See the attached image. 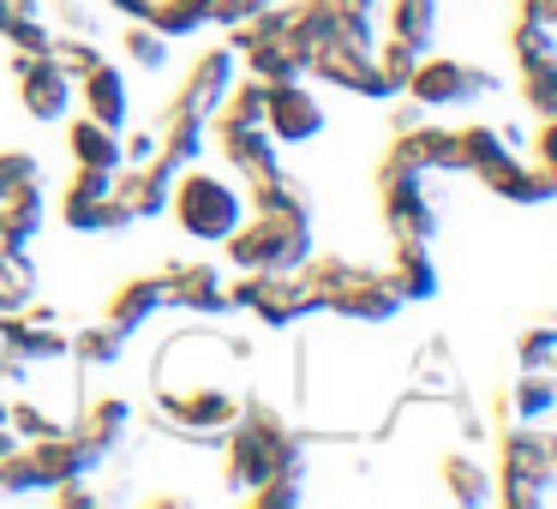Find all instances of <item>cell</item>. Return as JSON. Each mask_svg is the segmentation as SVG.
I'll use <instances>...</instances> for the list:
<instances>
[{"mask_svg": "<svg viewBox=\"0 0 557 509\" xmlns=\"http://www.w3.org/2000/svg\"><path fill=\"white\" fill-rule=\"evenodd\" d=\"M401 97H413L420 109H432V114L437 109H473V102L497 97V78L485 73V66H473V61H456V54H432V49H425Z\"/></svg>", "mask_w": 557, "mask_h": 509, "instance_id": "9c48e42d", "label": "cell"}, {"mask_svg": "<svg viewBox=\"0 0 557 509\" xmlns=\"http://www.w3.org/2000/svg\"><path fill=\"white\" fill-rule=\"evenodd\" d=\"M150 25L169 42L205 37V25H216V0H150Z\"/></svg>", "mask_w": 557, "mask_h": 509, "instance_id": "4dcf8cb0", "label": "cell"}, {"mask_svg": "<svg viewBox=\"0 0 557 509\" xmlns=\"http://www.w3.org/2000/svg\"><path fill=\"white\" fill-rule=\"evenodd\" d=\"M437 473H444V492L456 497V504L480 509V504H497V473L485 468V461L461 456V449H449L444 461H437Z\"/></svg>", "mask_w": 557, "mask_h": 509, "instance_id": "f1b7e54d", "label": "cell"}, {"mask_svg": "<svg viewBox=\"0 0 557 509\" xmlns=\"http://www.w3.org/2000/svg\"><path fill=\"white\" fill-rule=\"evenodd\" d=\"M121 49H126V61L138 66V73H162V66H169V37H162L157 25H150V18H133V25H126V37H121Z\"/></svg>", "mask_w": 557, "mask_h": 509, "instance_id": "d590c367", "label": "cell"}, {"mask_svg": "<svg viewBox=\"0 0 557 509\" xmlns=\"http://www.w3.org/2000/svg\"><path fill=\"white\" fill-rule=\"evenodd\" d=\"M162 306H169V282H162V270H157V276H133V282H121V288L109 294L102 324H114L121 336H138Z\"/></svg>", "mask_w": 557, "mask_h": 509, "instance_id": "603a6c76", "label": "cell"}, {"mask_svg": "<svg viewBox=\"0 0 557 509\" xmlns=\"http://www.w3.org/2000/svg\"><path fill=\"white\" fill-rule=\"evenodd\" d=\"M384 276L396 282L401 306L432 300V294L444 288V276H437V258H432V240H389V264H384Z\"/></svg>", "mask_w": 557, "mask_h": 509, "instance_id": "cb8c5ba5", "label": "cell"}, {"mask_svg": "<svg viewBox=\"0 0 557 509\" xmlns=\"http://www.w3.org/2000/svg\"><path fill=\"white\" fill-rule=\"evenodd\" d=\"M13 78H18V102L30 121L61 126L78 109V85L66 78V66L54 54H13Z\"/></svg>", "mask_w": 557, "mask_h": 509, "instance_id": "7c38bea8", "label": "cell"}, {"mask_svg": "<svg viewBox=\"0 0 557 509\" xmlns=\"http://www.w3.org/2000/svg\"><path fill=\"white\" fill-rule=\"evenodd\" d=\"M306 78H324V85L348 90V97H366V102H396V90H389V78L377 73V49H318L312 66H306Z\"/></svg>", "mask_w": 557, "mask_h": 509, "instance_id": "d6986e66", "label": "cell"}, {"mask_svg": "<svg viewBox=\"0 0 557 509\" xmlns=\"http://www.w3.org/2000/svg\"><path fill=\"white\" fill-rule=\"evenodd\" d=\"M228 42H234L246 73L264 78V85H276V78H306V66H312L306 42L294 37V25H288V0H282V7H264V13L246 18V25H234Z\"/></svg>", "mask_w": 557, "mask_h": 509, "instance_id": "52a82bcc", "label": "cell"}, {"mask_svg": "<svg viewBox=\"0 0 557 509\" xmlns=\"http://www.w3.org/2000/svg\"><path fill=\"white\" fill-rule=\"evenodd\" d=\"M264 126L276 145H312L324 133V102L312 97L306 78H276L264 90Z\"/></svg>", "mask_w": 557, "mask_h": 509, "instance_id": "5bb4252c", "label": "cell"}, {"mask_svg": "<svg viewBox=\"0 0 557 509\" xmlns=\"http://www.w3.org/2000/svg\"><path fill=\"white\" fill-rule=\"evenodd\" d=\"M246 497H252V509H300L306 504V480H282L276 473V480L252 485Z\"/></svg>", "mask_w": 557, "mask_h": 509, "instance_id": "f6af8a7d", "label": "cell"}, {"mask_svg": "<svg viewBox=\"0 0 557 509\" xmlns=\"http://www.w3.org/2000/svg\"><path fill=\"white\" fill-rule=\"evenodd\" d=\"M114 198L126 204V216H133V222H150V216H162V210H169L174 174L162 169L157 157H150V162H126V169L114 174Z\"/></svg>", "mask_w": 557, "mask_h": 509, "instance_id": "7402d4cb", "label": "cell"}, {"mask_svg": "<svg viewBox=\"0 0 557 509\" xmlns=\"http://www.w3.org/2000/svg\"><path fill=\"white\" fill-rule=\"evenodd\" d=\"M121 150H126V162H150L157 157V126L150 133H121Z\"/></svg>", "mask_w": 557, "mask_h": 509, "instance_id": "f907efd6", "label": "cell"}, {"mask_svg": "<svg viewBox=\"0 0 557 509\" xmlns=\"http://www.w3.org/2000/svg\"><path fill=\"white\" fill-rule=\"evenodd\" d=\"M425 114H432V109H420V102H396V121H389V133H401V126H413V121H425Z\"/></svg>", "mask_w": 557, "mask_h": 509, "instance_id": "db71d44e", "label": "cell"}, {"mask_svg": "<svg viewBox=\"0 0 557 509\" xmlns=\"http://www.w3.org/2000/svg\"><path fill=\"white\" fill-rule=\"evenodd\" d=\"M54 504H61V509H102V504H109V492H97L90 480H66V485H54Z\"/></svg>", "mask_w": 557, "mask_h": 509, "instance_id": "bcb514c9", "label": "cell"}, {"mask_svg": "<svg viewBox=\"0 0 557 509\" xmlns=\"http://www.w3.org/2000/svg\"><path fill=\"white\" fill-rule=\"evenodd\" d=\"M121 174V169H114ZM114 174L109 169H78L73 186L61 193V222L73 234H114V228H133L126 204L114 198Z\"/></svg>", "mask_w": 557, "mask_h": 509, "instance_id": "8fae6325", "label": "cell"}, {"mask_svg": "<svg viewBox=\"0 0 557 509\" xmlns=\"http://www.w3.org/2000/svg\"><path fill=\"white\" fill-rule=\"evenodd\" d=\"M162 282H169V306H186L198 318H228L234 300H228V282L210 258H174L162 264Z\"/></svg>", "mask_w": 557, "mask_h": 509, "instance_id": "ac0fdd59", "label": "cell"}, {"mask_svg": "<svg viewBox=\"0 0 557 509\" xmlns=\"http://www.w3.org/2000/svg\"><path fill=\"white\" fill-rule=\"evenodd\" d=\"M348 7H360V13H377V7H384V0H348Z\"/></svg>", "mask_w": 557, "mask_h": 509, "instance_id": "9f6ffc18", "label": "cell"}, {"mask_svg": "<svg viewBox=\"0 0 557 509\" xmlns=\"http://www.w3.org/2000/svg\"><path fill=\"white\" fill-rule=\"evenodd\" d=\"M37 492H49V473H42L30 444H13L0 456V497H37Z\"/></svg>", "mask_w": 557, "mask_h": 509, "instance_id": "d6a6232c", "label": "cell"}, {"mask_svg": "<svg viewBox=\"0 0 557 509\" xmlns=\"http://www.w3.org/2000/svg\"><path fill=\"white\" fill-rule=\"evenodd\" d=\"M78 425H85L90 437H102L109 449H121V444H126V432H133V401H121V396H97V401H85Z\"/></svg>", "mask_w": 557, "mask_h": 509, "instance_id": "836d02e7", "label": "cell"}, {"mask_svg": "<svg viewBox=\"0 0 557 509\" xmlns=\"http://www.w3.org/2000/svg\"><path fill=\"white\" fill-rule=\"evenodd\" d=\"M389 37L413 42L425 54L437 42V0H389Z\"/></svg>", "mask_w": 557, "mask_h": 509, "instance_id": "1f68e13d", "label": "cell"}, {"mask_svg": "<svg viewBox=\"0 0 557 509\" xmlns=\"http://www.w3.org/2000/svg\"><path fill=\"white\" fill-rule=\"evenodd\" d=\"M552 449H545L540 425H521V420H497V504L504 509H540L552 504Z\"/></svg>", "mask_w": 557, "mask_h": 509, "instance_id": "5b68a950", "label": "cell"}, {"mask_svg": "<svg viewBox=\"0 0 557 509\" xmlns=\"http://www.w3.org/2000/svg\"><path fill=\"white\" fill-rule=\"evenodd\" d=\"M54 61H61V66H66V78L78 85V78H85L90 66H102L109 54L97 49V37H66V30H54Z\"/></svg>", "mask_w": 557, "mask_h": 509, "instance_id": "b9f144b4", "label": "cell"}, {"mask_svg": "<svg viewBox=\"0 0 557 509\" xmlns=\"http://www.w3.org/2000/svg\"><path fill=\"white\" fill-rule=\"evenodd\" d=\"M234 270H300L318 252L312 204L300 210H246V222L222 240Z\"/></svg>", "mask_w": 557, "mask_h": 509, "instance_id": "3957f363", "label": "cell"}, {"mask_svg": "<svg viewBox=\"0 0 557 509\" xmlns=\"http://www.w3.org/2000/svg\"><path fill=\"white\" fill-rule=\"evenodd\" d=\"M485 186H492V198L521 204V210H540V204H552V198H557V181L540 169V162H528V157H521L516 169H504L497 181H485Z\"/></svg>", "mask_w": 557, "mask_h": 509, "instance_id": "f546056e", "label": "cell"}, {"mask_svg": "<svg viewBox=\"0 0 557 509\" xmlns=\"http://www.w3.org/2000/svg\"><path fill=\"white\" fill-rule=\"evenodd\" d=\"M30 449H37L42 473H49V492L66 485V480H97V473L109 468V456H114V449L102 444V437H90L85 425H61V432L37 437Z\"/></svg>", "mask_w": 557, "mask_h": 509, "instance_id": "4fadbf2b", "label": "cell"}, {"mask_svg": "<svg viewBox=\"0 0 557 509\" xmlns=\"http://www.w3.org/2000/svg\"><path fill=\"white\" fill-rule=\"evenodd\" d=\"M264 7H282V0H216V25H246V18H258Z\"/></svg>", "mask_w": 557, "mask_h": 509, "instance_id": "c3c4849f", "label": "cell"}, {"mask_svg": "<svg viewBox=\"0 0 557 509\" xmlns=\"http://www.w3.org/2000/svg\"><path fill=\"white\" fill-rule=\"evenodd\" d=\"M516 18H540V25H557V0H521Z\"/></svg>", "mask_w": 557, "mask_h": 509, "instance_id": "816d5d0a", "label": "cell"}, {"mask_svg": "<svg viewBox=\"0 0 557 509\" xmlns=\"http://www.w3.org/2000/svg\"><path fill=\"white\" fill-rule=\"evenodd\" d=\"M49 222V193L42 186H25V193L0 198V258L7 252H30V240Z\"/></svg>", "mask_w": 557, "mask_h": 509, "instance_id": "484cf974", "label": "cell"}, {"mask_svg": "<svg viewBox=\"0 0 557 509\" xmlns=\"http://www.w3.org/2000/svg\"><path fill=\"white\" fill-rule=\"evenodd\" d=\"M516 353H521V372H552V377H557V324L521 330Z\"/></svg>", "mask_w": 557, "mask_h": 509, "instance_id": "60d3db41", "label": "cell"}, {"mask_svg": "<svg viewBox=\"0 0 557 509\" xmlns=\"http://www.w3.org/2000/svg\"><path fill=\"white\" fill-rule=\"evenodd\" d=\"M246 396L234 384H186V389H157V413L174 444H205L222 449L228 425L240 420Z\"/></svg>", "mask_w": 557, "mask_h": 509, "instance_id": "8992f818", "label": "cell"}, {"mask_svg": "<svg viewBox=\"0 0 557 509\" xmlns=\"http://www.w3.org/2000/svg\"><path fill=\"white\" fill-rule=\"evenodd\" d=\"M234 312H252L264 330H294L306 318H318V294L300 270H240V282H228Z\"/></svg>", "mask_w": 557, "mask_h": 509, "instance_id": "ba28073f", "label": "cell"}, {"mask_svg": "<svg viewBox=\"0 0 557 509\" xmlns=\"http://www.w3.org/2000/svg\"><path fill=\"white\" fill-rule=\"evenodd\" d=\"M0 25H7V0H0Z\"/></svg>", "mask_w": 557, "mask_h": 509, "instance_id": "6f0895ef", "label": "cell"}, {"mask_svg": "<svg viewBox=\"0 0 557 509\" xmlns=\"http://www.w3.org/2000/svg\"><path fill=\"white\" fill-rule=\"evenodd\" d=\"M240 78V54H234V42H216V49H205L193 66H186V85L174 90V109H193V114H216L222 97H228V85Z\"/></svg>", "mask_w": 557, "mask_h": 509, "instance_id": "ffe728a7", "label": "cell"}, {"mask_svg": "<svg viewBox=\"0 0 557 509\" xmlns=\"http://www.w3.org/2000/svg\"><path fill=\"white\" fill-rule=\"evenodd\" d=\"M66 145H73V162L78 169H126V150H121V133L102 121H90V114H78L73 126H66Z\"/></svg>", "mask_w": 557, "mask_h": 509, "instance_id": "83f0119b", "label": "cell"}, {"mask_svg": "<svg viewBox=\"0 0 557 509\" xmlns=\"http://www.w3.org/2000/svg\"><path fill=\"white\" fill-rule=\"evenodd\" d=\"M0 282L18 294H37V264H30V252H7L0 258Z\"/></svg>", "mask_w": 557, "mask_h": 509, "instance_id": "7dc6e473", "label": "cell"}, {"mask_svg": "<svg viewBox=\"0 0 557 509\" xmlns=\"http://www.w3.org/2000/svg\"><path fill=\"white\" fill-rule=\"evenodd\" d=\"M413 66H420V49H413V42H401V37H384L377 42V73L389 78V90H408V78H413Z\"/></svg>", "mask_w": 557, "mask_h": 509, "instance_id": "7bdbcfd3", "label": "cell"}, {"mask_svg": "<svg viewBox=\"0 0 557 509\" xmlns=\"http://www.w3.org/2000/svg\"><path fill=\"white\" fill-rule=\"evenodd\" d=\"M49 25L66 37H97L102 30V0H49Z\"/></svg>", "mask_w": 557, "mask_h": 509, "instance_id": "74e56055", "label": "cell"}, {"mask_svg": "<svg viewBox=\"0 0 557 509\" xmlns=\"http://www.w3.org/2000/svg\"><path fill=\"white\" fill-rule=\"evenodd\" d=\"M384 162L413 169V174H437V169H444V174H468V169H461L456 133H449V126H437L432 114H425V121H413V126H401V133H389Z\"/></svg>", "mask_w": 557, "mask_h": 509, "instance_id": "9a60e30c", "label": "cell"}, {"mask_svg": "<svg viewBox=\"0 0 557 509\" xmlns=\"http://www.w3.org/2000/svg\"><path fill=\"white\" fill-rule=\"evenodd\" d=\"M497 420H521V425L557 420V377L552 372H521L516 384L497 396Z\"/></svg>", "mask_w": 557, "mask_h": 509, "instance_id": "4316f807", "label": "cell"}, {"mask_svg": "<svg viewBox=\"0 0 557 509\" xmlns=\"http://www.w3.org/2000/svg\"><path fill=\"white\" fill-rule=\"evenodd\" d=\"M205 145H210V121L205 114H193V109H162V121H157V162L169 174H181V169H193V162H205Z\"/></svg>", "mask_w": 557, "mask_h": 509, "instance_id": "44dd1931", "label": "cell"}, {"mask_svg": "<svg viewBox=\"0 0 557 509\" xmlns=\"http://www.w3.org/2000/svg\"><path fill=\"white\" fill-rule=\"evenodd\" d=\"M210 145L222 150V162H228L240 181H258V174L282 169V145L270 138V126H258V121H228V114H210Z\"/></svg>", "mask_w": 557, "mask_h": 509, "instance_id": "e0dca14e", "label": "cell"}, {"mask_svg": "<svg viewBox=\"0 0 557 509\" xmlns=\"http://www.w3.org/2000/svg\"><path fill=\"white\" fill-rule=\"evenodd\" d=\"M509 49H516V66L545 61V54H557V25H540V18H516V30H509Z\"/></svg>", "mask_w": 557, "mask_h": 509, "instance_id": "f35d334b", "label": "cell"}, {"mask_svg": "<svg viewBox=\"0 0 557 509\" xmlns=\"http://www.w3.org/2000/svg\"><path fill=\"white\" fill-rule=\"evenodd\" d=\"M102 13H126V18H150V0H102Z\"/></svg>", "mask_w": 557, "mask_h": 509, "instance_id": "11a10c76", "label": "cell"}, {"mask_svg": "<svg viewBox=\"0 0 557 509\" xmlns=\"http://www.w3.org/2000/svg\"><path fill=\"white\" fill-rule=\"evenodd\" d=\"M533 145H540V157H533V162H540L545 174H557V114H545V121H540V138H533Z\"/></svg>", "mask_w": 557, "mask_h": 509, "instance_id": "681fc988", "label": "cell"}, {"mask_svg": "<svg viewBox=\"0 0 557 509\" xmlns=\"http://www.w3.org/2000/svg\"><path fill=\"white\" fill-rule=\"evenodd\" d=\"M25 186H42V162L25 150H0V198L25 193Z\"/></svg>", "mask_w": 557, "mask_h": 509, "instance_id": "ee69618b", "label": "cell"}, {"mask_svg": "<svg viewBox=\"0 0 557 509\" xmlns=\"http://www.w3.org/2000/svg\"><path fill=\"white\" fill-rule=\"evenodd\" d=\"M30 300H37V294H18V288H7V282H0V318H13V312H25Z\"/></svg>", "mask_w": 557, "mask_h": 509, "instance_id": "f5cc1de1", "label": "cell"}, {"mask_svg": "<svg viewBox=\"0 0 557 509\" xmlns=\"http://www.w3.org/2000/svg\"><path fill=\"white\" fill-rule=\"evenodd\" d=\"M222 456H228V485L234 492H252V485L264 480H306L312 473V456H306V437L300 425H288L270 401H246L240 420L228 425V437H222Z\"/></svg>", "mask_w": 557, "mask_h": 509, "instance_id": "6da1fadb", "label": "cell"}, {"mask_svg": "<svg viewBox=\"0 0 557 509\" xmlns=\"http://www.w3.org/2000/svg\"><path fill=\"white\" fill-rule=\"evenodd\" d=\"M521 102H528L540 121H545V114H557V54L521 66Z\"/></svg>", "mask_w": 557, "mask_h": 509, "instance_id": "8d00e7d4", "label": "cell"}, {"mask_svg": "<svg viewBox=\"0 0 557 509\" xmlns=\"http://www.w3.org/2000/svg\"><path fill=\"white\" fill-rule=\"evenodd\" d=\"M300 276L312 282L318 294V312L342 318V324H360V330H384L401 318V294L384 270H366V264H348L336 252H312L300 264Z\"/></svg>", "mask_w": 557, "mask_h": 509, "instance_id": "7a4b0ae2", "label": "cell"}, {"mask_svg": "<svg viewBox=\"0 0 557 509\" xmlns=\"http://www.w3.org/2000/svg\"><path fill=\"white\" fill-rule=\"evenodd\" d=\"M0 37L13 42V54H54V25H49V18H18V13H7Z\"/></svg>", "mask_w": 557, "mask_h": 509, "instance_id": "ab89813d", "label": "cell"}, {"mask_svg": "<svg viewBox=\"0 0 557 509\" xmlns=\"http://www.w3.org/2000/svg\"><path fill=\"white\" fill-rule=\"evenodd\" d=\"M377 210H384L389 240H437V228H444V210L425 193V174L396 169V162L377 169Z\"/></svg>", "mask_w": 557, "mask_h": 509, "instance_id": "30bf717a", "label": "cell"}, {"mask_svg": "<svg viewBox=\"0 0 557 509\" xmlns=\"http://www.w3.org/2000/svg\"><path fill=\"white\" fill-rule=\"evenodd\" d=\"M121 353H126V336H121L114 324H85V330H73V360L90 365V372H102V365H121Z\"/></svg>", "mask_w": 557, "mask_h": 509, "instance_id": "e575fe53", "label": "cell"}, {"mask_svg": "<svg viewBox=\"0 0 557 509\" xmlns=\"http://www.w3.org/2000/svg\"><path fill=\"white\" fill-rule=\"evenodd\" d=\"M169 210L186 240H228L246 222V186H234L228 174H210L205 162H193V169L174 174Z\"/></svg>", "mask_w": 557, "mask_h": 509, "instance_id": "277c9868", "label": "cell"}, {"mask_svg": "<svg viewBox=\"0 0 557 509\" xmlns=\"http://www.w3.org/2000/svg\"><path fill=\"white\" fill-rule=\"evenodd\" d=\"M78 102H85L90 121L114 126V133H126V121H133V90H126V73L121 66H90L85 78H78Z\"/></svg>", "mask_w": 557, "mask_h": 509, "instance_id": "d4e9b609", "label": "cell"}, {"mask_svg": "<svg viewBox=\"0 0 557 509\" xmlns=\"http://www.w3.org/2000/svg\"><path fill=\"white\" fill-rule=\"evenodd\" d=\"M456 145H461V169L480 174V181H497L504 169H516L528 157V133L516 121H473L456 133Z\"/></svg>", "mask_w": 557, "mask_h": 509, "instance_id": "2e32d148", "label": "cell"}]
</instances>
